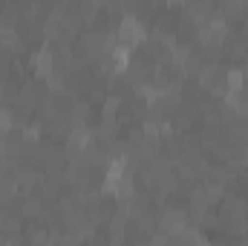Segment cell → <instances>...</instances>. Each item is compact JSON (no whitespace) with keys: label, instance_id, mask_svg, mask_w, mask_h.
I'll use <instances>...</instances> for the list:
<instances>
[{"label":"cell","instance_id":"cell-1","mask_svg":"<svg viewBox=\"0 0 248 246\" xmlns=\"http://www.w3.org/2000/svg\"><path fill=\"white\" fill-rule=\"evenodd\" d=\"M144 41H147V29H144V23H141L139 18L124 15L122 20H119V29H116V44L124 47V50H136V47L144 44Z\"/></svg>","mask_w":248,"mask_h":246},{"label":"cell","instance_id":"cell-2","mask_svg":"<svg viewBox=\"0 0 248 246\" xmlns=\"http://www.w3.org/2000/svg\"><path fill=\"white\" fill-rule=\"evenodd\" d=\"M225 35H228V23H225L219 15H214L211 20H205V23L196 29V41H199V47H205V50L222 47V44H225Z\"/></svg>","mask_w":248,"mask_h":246},{"label":"cell","instance_id":"cell-3","mask_svg":"<svg viewBox=\"0 0 248 246\" xmlns=\"http://www.w3.org/2000/svg\"><path fill=\"white\" fill-rule=\"evenodd\" d=\"M196 78H199V84H202L208 93H225V96H228V67L205 64Z\"/></svg>","mask_w":248,"mask_h":246},{"label":"cell","instance_id":"cell-4","mask_svg":"<svg viewBox=\"0 0 248 246\" xmlns=\"http://www.w3.org/2000/svg\"><path fill=\"white\" fill-rule=\"evenodd\" d=\"M187 229V214L179 209H165L162 217H159V232L165 238H173V235H182Z\"/></svg>","mask_w":248,"mask_h":246},{"label":"cell","instance_id":"cell-5","mask_svg":"<svg viewBox=\"0 0 248 246\" xmlns=\"http://www.w3.org/2000/svg\"><path fill=\"white\" fill-rule=\"evenodd\" d=\"M32 70L41 75V78H52V72H55V50L52 47H41L35 55H32Z\"/></svg>","mask_w":248,"mask_h":246},{"label":"cell","instance_id":"cell-6","mask_svg":"<svg viewBox=\"0 0 248 246\" xmlns=\"http://www.w3.org/2000/svg\"><path fill=\"white\" fill-rule=\"evenodd\" d=\"M248 84L246 78V70L243 67H228V96H237V93H243Z\"/></svg>","mask_w":248,"mask_h":246}]
</instances>
